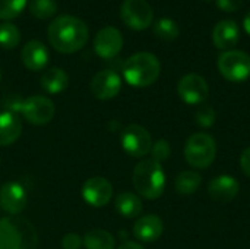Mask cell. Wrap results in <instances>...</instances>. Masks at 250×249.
Masks as SVG:
<instances>
[{"label":"cell","mask_w":250,"mask_h":249,"mask_svg":"<svg viewBox=\"0 0 250 249\" xmlns=\"http://www.w3.org/2000/svg\"><path fill=\"white\" fill-rule=\"evenodd\" d=\"M154 34L161 41H173L179 37L180 28L171 18H160L154 23Z\"/></svg>","instance_id":"cb8c5ba5"},{"label":"cell","mask_w":250,"mask_h":249,"mask_svg":"<svg viewBox=\"0 0 250 249\" xmlns=\"http://www.w3.org/2000/svg\"><path fill=\"white\" fill-rule=\"evenodd\" d=\"M83 245V239L78 233H66L62 239V248L63 249H81Z\"/></svg>","instance_id":"4dcf8cb0"},{"label":"cell","mask_w":250,"mask_h":249,"mask_svg":"<svg viewBox=\"0 0 250 249\" xmlns=\"http://www.w3.org/2000/svg\"><path fill=\"white\" fill-rule=\"evenodd\" d=\"M240 40V29L237 23L231 19L220 21L212 31V41L214 45L220 50H231Z\"/></svg>","instance_id":"e0dca14e"},{"label":"cell","mask_w":250,"mask_h":249,"mask_svg":"<svg viewBox=\"0 0 250 249\" xmlns=\"http://www.w3.org/2000/svg\"><path fill=\"white\" fill-rule=\"evenodd\" d=\"M26 1L28 0H0V19L9 21L16 18L26 6Z\"/></svg>","instance_id":"4316f807"},{"label":"cell","mask_w":250,"mask_h":249,"mask_svg":"<svg viewBox=\"0 0 250 249\" xmlns=\"http://www.w3.org/2000/svg\"><path fill=\"white\" fill-rule=\"evenodd\" d=\"M26 207V191L18 182H7L0 188V208L10 214L18 216Z\"/></svg>","instance_id":"5bb4252c"},{"label":"cell","mask_w":250,"mask_h":249,"mask_svg":"<svg viewBox=\"0 0 250 249\" xmlns=\"http://www.w3.org/2000/svg\"><path fill=\"white\" fill-rule=\"evenodd\" d=\"M22 134V122L18 114L0 112V147L12 145Z\"/></svg>","instance_id":"d6986e66"},{"label":"cell","mask_w":250,"mask_h":249,"mask_svg":"<svg viewBox=\"0 0 250 249\" xmlns=\"http://www.w3.org/2000/svg\"><path fill=\"white\" fill-rule=\"evenodd\" d=\"M29 12L37 19H50L57 12V1L56 0H31L29 1Z\"/></svg>","instance_id":"484cf974"},{"label":"cell","mask_w":250,"mask_h":249,"mask_svg":"<svg viewBox=\"0 0 250 249\" xmlns=\"http://www.w3.org/2000/svg\"><path fill=\"white\" fill-rule=\"evenodd\" d=\"M81 195L86 204L91 207L100 208L107 205L113 198V186L111 183L103 176H92L88 178L81 189Z\"/></svg>","instance_id":"30bf717a"},{"label":"cell","mask_w":250,"mask_h":249,"mask_svg":"<svg viewBox=\"0 0 250 249\" xmlns=\"http://www.w3.org/2000/svg\"><path fill=\"white\" fill-rule=\"evenodd\" d=\"M117 249H144L139 244H136V242H125V244H122L120 247Z\"/></svg>","instance_id":"836d02e7"},{"label":"cell","mask_w":250,"mask_h":249,"mask_svg":"<svg viewBox=\"0 0 250 249\" xmlns=\"http://www.w3.org/2000/svg\"><path fill=\"white\" fill-rule=\"evenodd\" d=\"M202 183V176L198 172L186 170L177 175L174 181V188L180 195H190L199 189Z\"/></svg>","instance_id":"603a6c76"},{"label":"cell","mask_w":250,"mask_h":249,"mask_svg":"<svg viewBox=\"0 0 250 249\" xmlns=\"http://www.w3.org/2000/svg\"><path fill=\"white\" fill-rule=\"evenodd\" d=\"M218 70L230 82H243L250 76V56L242 50H227L218 57Z\"/></svg>","instance_id":"8992f818"},{"label":"cell","mask_w":250,"mask_h":249,"mask_svg":"<svg viewBox=\"0 0 250 249\" xmlns=\"http://www.w3.org/2000/svg\"><path fill=\"white\" fill-rule=\"evenodd\" d=\"M21 60L26 69L32 72H40L47 66L50 60V53L41 41L31 40L23 45L21 51Z\"/></svg>","instance_id":"9a60e30c"},{"label":"cell","mask_w":250,"mask_h":249,"mask_svg":"<svg viewBox=\"0 0 250 249\" xmlns=\"http://www.w3.org/2000/svg\"><path fill=\"white\" fill-rule=\"evenodd\" d=\"M163 232H164V223L155 214L142 216L133 225V235L141 242H154L160 239Z\"/></svg>","instance_id":"ac0fdd59"},{"label":"cell","mask_w":250,"mask_h":249,"mask_svg":"<svg viewBox=\"0 0 250 249\" xmlns=\"http://www.w3.org/2000/svg\"><path fill=\"white\" fill-rule=\"evenodd\" d=\"M83 247L85 249H114L116 241L110 232L103 229H94L85 233Z\"/></svg>","instance_id":"7402d4cb"},{"label":"cell","mask_w":250,"mask_h":249,"mask_svg":"<svg viewBox=\"0 0 250 249\" xmlns=\"http://www.w3.org/2000/svg\"><path fill=\"white\" fill-rule=\"evenodd\" d=\"M91 92L98 100H111L122 90V78L111 69L97 72L89 84Z\"/></svg>","instance_id":"7c38bea8"},{"label":"cell","mask_w":250,"mask_h":249,"mask_svg":"<svg viewBox=\"0 0 250 249\" xmlns=\"http://www.w3.org/2000/svg\"><path fill=\"white\" fill-rule=\"evenodd\" d=\"M37 235L26 219H0V249H35Z\"/></svg>","instance_id":"277c9868"},{"label":"cell","mask_w":250,"mask_h":249,"mask_svg":"<svg viewBox=\"0 0 250 249\" xmlns=\"http://www.w3.org/2000/svg\"><path fill=\"white\" fill-rule=\"evenodd\" d=\"M0 81H1V70H0Z\"/></svg>","instance_id":"d590c367"},{"label":"cell","mask_w":250,"mask_h":249,"mask_svg":"<svg viewBox=\"0 0 250 249\" xmlns=\"http://www.w3.org/2000/svg\"><path fill=\"white\" fill-rule=\"evenodd\" d=\"M240 185L236 178L230 175H221L214 178L208 185L209 197L217 203H231L239 194Z\"/></svg>","instance_id":"2e32d148"},{"label":"cell","mask_w":250,"mask_h":249,"mask_svg":"<svg viewBox=\"0 0 250 249\" xmlns=\"http://www.w3.org/2000/svg\"><path fill=\"white\" fill-rule=\"evenodd\" d=\"M217 156L215 139L205 132H198L189 136L185 144V158L196 169L209 167Z\"/></svg>","instance_id":"5b68a950"},{"label":"cell","mask_w":250,"mask_h":249,"mask_svg":"<svg viewBox=\"0 0 250 249\" xmlns=\"http://www.w3.org/2000/svg\"><path fill=\"white\" fill-rule=\"evenodd\" d=\"M0 163H1V160H0Z\"/></svg>","instance_id":"8d00e7d4"},{"label":"cell","mask_w":250,"mask_h":249,"mask_svg":"<svg viewBox=\"0 0 250 249\" xmlns=\"http://www.w3.org/2000/svg\"><path fill=\"white\" fill-rule=\"evenodd\" d=\"M133 186L138 194L146 200H157L166 188V173L161 163L154 158H145L135 166Z\"/></svg>","instance_id":"3957f363"},{"label":"cell","mask_w":250,"mask_h":249,"mask_svg":"<svg viewBox=\"0 0 250 249\" xmlns=\"http://www.w3.org/2000/svg\"><path fill=\"white\" fill-rule=\"evenodd\" d=\"M161 73V63L157 56L148 51L135 53L123 63V76L126 82L136 88L152 85Z\"/></svg>","instance_id":"7a4b0ae2"},{"label":"cell","mask_w":250,"mask_h":249,"mask_svg":"<svg viewBox=\"0 0 250 249\" xmlns=\"http://www.w3.org/2000/svg\"><path fill=\"white\" fill-rule=\"evenodd\" d=\"M217 7L223 12H237L243 6V0H217Z\"/></svg>","instance_id":"1f68e13d"},{"label":"cell","mask_w":250,"mask_h":249,"mask_svg":"<svg viewBox=\"0 0 250 249\" xmlns=\"http://www.w3.org/2000/svg\"><path fill=\"white\" fill-rule=\"evenodd\" d=\"M196 123L201 128H211L215 123V110L211 106H202L196 110Z\"/></svg>","instance_id":"83f0119b"},{"label":"cell","mask_w":250,"mask_h":249,"mask_svg":"<svg viewBox=\"0 0 250 249\" xmlns=\"http://www.w3.org/2000/svg\"><path fill=\"white\" fill-rule=\"evenodd\" d=\"M123 47V35L114 26L101 28L94 38V50L101 59L116 57Z\"/></svg>","instance_id":"4fadbf2b"},{"label":"cell","mask_w":250,"mask_h":249,"mask_svg":"<svg viewBox=\"0 0 250 249\" xmlns=\"http://www.w3.org/2000/svg\"><path fill=\"white\" fill-rule=\"evenodd\" d=\"M243 26H245V31L250 35V12L245 16V21H243Z\"/></svg>","instance_id":"e575fe53"},{"label":"cell","mask_w":250,"mask_h":249,"mask_svg":"<svg viewBox=\"0 0 250 249\" xmlns=\"http://www.w3.org/2000/svg\"><path fill=\"white\" fill-rule=\"evenodd\" d=\"M47 37L57 51L70 54L85 47L89 40V29L82 19L72 15H62L51 21Z\"/></svg>","instance_id":"6da1fadb"},{"label":"cell","mask_w":250,"mask_h":249,"mask_svg":"<svg viewBox=\"0 0 250 249\" xmlns=\"http://www.w3.org/2000/svg\"><path fill=\"white\" fill-rule=\"evenodd\" d=\"M23 100H25V98H22V97L18 95V94H9V95H6V97L0 101V104H1L3 112H10V113L18 114V113H21V110H22Z\"/></svg>","instance_id":"f546056e"},{"label":"cell","mask_w":250,"mask_h":249,"mask_svg":"<svg viewBox=\"0 0 250 249\" xmlns=\"http://www.w3.org/2000/svg\"><path fill=\"white\" fill-rule=\"evenodd\" d=\"M122 147L130 157H145L151 153L152 148V138L149 132L141 125H129L122 132Z\"/></svg>","instance_id":"9c48e42d"},{"label":"cell","mask_w":250,"mask_h":249,"mask_svg":"<svg viewBox=\"0 0 250 249\" xmlns=\"http://www.w3.org/2000/svg\"><path fill=\"white\" fill-rule=\"evenodd\" d=\"M21 43V31L12 22L0 23V47L6 50L15 48Z\"/></svg>","instance_id":"d4e9b609"},{"label":"cell","mask_w":250,"mask_h":249,"mask_svg":"<svg viewBox=\"0 0 250 249\" xmlns=\"http://www.w3.org/2000/svg\"><path fill=\"white\" fill-rule=\"evenodd\" d=\"M123 23L135 31L146 29L154 19V10L146 0H125L120 6Z\"/></svg>","instance_id":"52a82bcc"},{"label":"cell","mask_w":250,"mask_h":249,"mask_svg":"<svg viewBox=\"0 0 250 249\" xmlns=\"http://www.w3.org/2000/svg\"><path fill=\"white\" fill-rule=\"evenodd\" d=\"M240 167L245 172V175L250 178V147L246 148L243 154L240 156Z\"/></svg>","instance_id":"d6a6232c"},{"label":"cell","mask_w":250,"mask_h":249,"mask_svg":"<svg viewBox=\"0 0 250 249\" xmlns=\"http://www.w3.org/2000/svg\"><path fill=\"white\" fill-rule=\"evenodd\" d=\"M54 113H56L54 103L48 97H44V95H31L25 98L22 110H21V114L23 116V119L28 123L37 125V126H42L51 122V119L54 117Z\"/></svg>","instance_id":"ba28073f"},{"label":"cell","mask_w":250,"mask_h":249,"mask_svg":"<svg viewBox=\"0 0 250 249\" xmlns=\"http://www.w3.org/2000/svg\"><path fill=\"white\" fill-rule=\"evenodd\" d=\"M177 94L186 104H201L209 94L208 82L198 73H188L179 81Z\"/></svg>","instance_id":"8fae6325"},{"label":"cell","mask_w":250,"mask_h":249,"mask_svg":"<svg viewBox=\"0 0 250 249\" xmlns=\"http://www.w3.org/2000/svg\"><path fill=\"white\" fill-rule=\"evenodd\" d=\"M69 85V75L60 68H50L41 76V87L48 94L63 92Z\"/></svg>","instance_id":"ffe728a7"},{"label":"cell","mask_w":250,"mask_h":249,"mask_svg":"<svg viewBox=\"0 0 250 249\" xmlns=\"http://www.w3.org/2000/svg\"><path fill=\"white\" fill-rule=\"evenodd\" d=\"M114 207L117 210V213L126 219H135L138 216H141L144 205L142 201L138 195L132 194V192H122L116 197L114 201Z\"/></svg>","instance_id":"44dd1931"},{"label":"cell","mask_w":250,"mask_h":249,"mask_svg":"<svg viewBox=\"0 0 250 249\" xmlns=\"http://www.w3.org/2000/svg\"><path fill=\"white\" fill-rule=\"evenodd\" d=\"M171 154V148H170V144L166 141V139H158L157 142L152 144V148H151V158H154L155 161L161 163L164 160H167Z\"/></svg>","instance_id":"f1b7e54d"}]
</instances>
